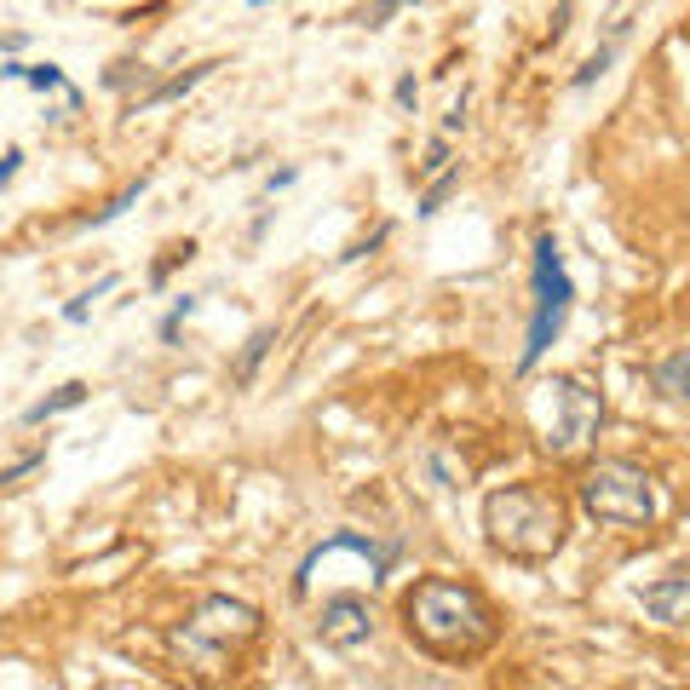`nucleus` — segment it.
Listing matches in <instances>:
<instances>
[{
    "label": "nucleus",
    "mask_w": 690,
    "mask_h": 690,
    "mask_svg": "<svg viewBox=\"0 0 690 690\" xmlns=\"http://www.w3.org/2000/svg\"><path fill=\"white\" fill-rule=\"evenodd\" d=\"M403 627L437 662H478L483 650L501 639V621L489 610V598L466 581H449V575L414 581L409 598H403Z\"/></svg>",
    "instance_id": "f257e3e1"
},
{
    "label": "nucleus",
    "mask_w": 690,
    "mask_h": 690,
    "mask_svg": "<svg viewBox=\"0 0 690 690\" xmlns=\"http://www.w3.org/2000/svg\"><path fill=\"white\" fill-rule=\"evenodd\" d=\"M483 535H489L495 552L518 558V564H547L552 552L564 547L570 518H564V501L552 489L506 483L495 495H483Z\"/></svg>",
    "instance_id": "f03ea898"
},
{
    "label": "nucleus",
    "mask_w": 690,
    "mask_h": 690,
    "mask_svg": "<svg viewBox=\"0 0 690 690\" xmlns=\"http://www.w3.org/2000/svg\"><path fill=\"white\" fill-rule=\"evenodd\" d=\"M581 506L610 529H650L656 524V489L627 460H593L581 472Z\"/></svg>",
    "instance_id": "7ed1b4c3"
},
{
    "label": "nucleus",
    "mask_w": 690,
    "mask_h": 690,
    "mask_svg": "<svg viewBox=\"0 0 690 690\" xmlns=\"http://www.w3.org/2000/svg\"><path fill=\"white\" fill-rule=\"evenodd\" d=\"M575 305V282L564 271V248H558V236H535V317H529V340L518 351V368H535L541 357L552 351V340L564 334V317H570Z\"/></svg>",
    "instance_id": "20e7f679"
},
{
    "label": "nucleus",
    "mask_w": 690,
    "mask_h": 690,
    "mask_svg": "<svg viewBox=\"0 0 690 690\" xmlns=\"http://www.w3.org/2000/svg\"><path fill=\"white\" fill-rule=\"evenodd\" d=\"M248 639H259V610L253 604H242V598L230 593H213L196 604V616L184 621L179 633V650H213V656H230V650H242Z\"/></svg>",
    "instance_id": "39448f33"
},
{
    "label": "nucleus",
    "mask_w": 690,
    "mask_h": 690,
    "mask_svg": "<svg viewBox=\"0 0 690 690\" xmlns=\"http://www.w3.org/2000/svg\"><path fill=\"white\" fill-rule=\"evenodd\" d=\"M547 403H552V420L541 426V449H552V455L581 449V443L598 432V420H604L598 391H587L575 374H552L547 380Z\"/></svg>",
    "instance_id": "423d86ee"
},
{
    "label": "nucleus",
    "mask_w": 690,
    "mask_h": 690,
    "mask_svg": "<svg viewBox=\"0 0 690 690\" xmlns=\"http://www.w3.org/2000/svg\"><path fill=\"white\" fill-rule=\"evenodd\" d=\"M317 639H322V650H340V656L363 650V644L374 639V610H368V598H357V593H334V598H322Z\"/></svg>",
    "instance_id": "0eeeda50"
},
{
    "label": "nucleus",
    "mask_w": 690,
    "mask_h": 690,
    "mask_svg": "<svg viewBox=\"0 0 690 690\" xmlns=\"http://www.w3.org/2000/svg\"><path fill=\"white\" fill-rule=\"evenodd\" d=\"M639 604L650 621H662V627H690V564L679 570L656 575L650 587H639Z\"/></svg>",
    "instance_id": "6e6552de"
},
{
    "label": "nucleus",
    "mask_w": 690,
    "mask_h": 690,
    "mask_svg": "<svg viewBox=\"0 0 690 690\" xmlns=\"http://www.w3.org/2000/svg\"><path fill=\"white\" fill-rule=\"evenodd\" d=\"M81 403H87V380H64L52 397H41V403L23 409V426H46L52 414H69V409H81Z\"/></svg>",
    "instance_id": "1a4fd4ad"
},
{
    "label": "nucleus",
    "mask_w": 690,
    "mask_h": 690,
    "mask_svg": "<svg viewBox=\"0 0 690 690\" xmlns=\"http://www.w3.org/2000/svg\"><path fill=\"white\" fill-rule=\"evenodd\" d=\"M213 69H219L213 58H207V64H190L184 75H173V81H161V87H150V92H144V98L133 104V115H138V110H156V104H173V98H184V92L196 87V81H207Z\"/></svg>",
    "instance_id": "9d476101"
},
{
    "label": "nucleus",
    "mask_w": 690,
    "mask_h": 690,
    "mask_svg": "<svg viewBox=\"0 0 690 690\" xmlns=\"http://www.w3.org/2000/svg\"><path fill=\"white\" fill-rule=\"evenodd\" d=\"M271 345H276V328H253V340L242 345V357L230 363V386H253V374H259V363H265Z\"/></svg>",
    "instance_id": "9b49d317"
},
{
    "label": "nucleus",
    "mask_w": 690,
    "mask_h": 690,
    "mask_svg": "<svg viewBox=\"0 0 690 690\" xmlns=\"http://www.w3.org/2000/svg\"><path fill=\"white\" fill-rule=\"evenodd\" d=\"M656 386H662L667 397H673V403H690V345L656 363Z\"/></svg>",
    "instance_id": "f8f14e48"
},
{
    "label": "nucleus",
    "mask_w": 690,
    "mask_h": 690,
    "mask_svg": "<svg viewBox=\"0 0 690 690\" xmlns=\"http://www.w3.org/2000/svg\"><path fill=\"white\" fill-rule=\"evenodd\" d=\"M621 35H627V23H610V41L598 46V52H593V58H587V64H581V69H575V75H570V87H593L598 75H604V69L616 64V52H621Z\"/></svg>",
    "instance_id": "ddd939ff"
},
{
    "label": "nucleus",
    "mask_w": 690,
    "mask_h": 690,
    "mask_svg": "<svg viewBox=\"0 0 690 690\" xmlns=\"http://www.w3.org/2000/svg\"><path fill=\"white\" fill-rule=\"evenodd\" d=\"M455 184H460V167L449 161L443 173H432V184H426V196H420V207H414V213H420V219H432L437 207L449 202V190H455Z\"/></svg>",
    "instance_id": "4468645a"
},
{
    "label": "nucleus",
    "mask_w": 690,
    "mask_h": 690,
    "mask_svg": "<svg viewBox=\"0 0 690 690\" xmlns=\"http://www.w3.org/2000/svg\"><path fill=\"white\" fill-rule=\"evenodd\" d=\"M115 282H121V276H98L87 294H75V299L64 305V322H87V317H92V299H104V294L115 288Z\"/></svg>",
    "instance_id": "2eb2a0df"
},
{
    "label": "nucleus",
    "mask_w": 690,
    "mask_h": 690,
    "mask_svg": "<svg viewBox=\"0 0 690 690\" xmlns=\"http://www.w3.org/2000/svg\"><path fill=\"white\" fill-rule=\"evenodd\" d=\"M403 6H420V0H368V6H363V12H357L351 23H363V29H380V23L397 18Z\"/></svg>",
    "instance_id": "dca6fc26"
},
{
    "label": "nucleus",
    "mask_w": 690,
    "mask_h": 690,
    "mask_svg": "<svg viewBox=\"0 0 690 690\" xmlns=\"http://www.w3.org/2000/svg\"><path fill=\"white\" fill-rule=\"evenodd\" d=\"M35 92H69V81H64V69L58 64H29V75H23Z\"/></svg>",
    "instance_id": "f3484780"
},
{
    "label": "nucleus",
    "mask_w": 690,
    "mask_h": 690,
    "mask_svg": "<svg viewBox=\"0 0 690 690\" xmlns=\"http://www.w3.org/2000/svg\"><path fill=\"white\" fill-rule=\"evenodd\" d=\"M144 190H150V179H138V184H127V190H121V196H115V202L104 207V213H92V225H110V219H121V213H127V207H133L138 196H144Z\"/></svg>",
    "instance_id": "a211bd4d"
},
{
    "label": "nucleus",
    "mask_w": 690,
    "mask_h": 690,
    "mask_svg": "<svg viewBox=\"0 0 690 690\" xmlns=\"http://www.w3.org/2000/svg\"><path fill=\"white\" fill-rule=\"evenodd\" d=\"M190 311H196V299H190V294H179V299H173V311L161 317V328H156V334H161L167 345H173V340H179V322L190 317Z\"/></svg>",
    "instance_id": "6ab92c4d"
},
{
    "label": "nucleus",
    "mask_w": 690,
    "mask_h": 690,
    "mask_svg": "<svg viewBox=\"0 0 690 690\" xmlns=\"http://www.w3.org/2000/svg\"><path fill=\"white\" fill-rule=\"evenodd\" d=\"M443 167H449V144H443V138H432V144H426V161H420V173L432 179V173H443Z\"/></svg>",
    "instance_id": "aec40b11"
},
{
    "label": "nucleus",
    "mask_w": 690,
    "mask_h": 690,
    "mask_svg": "<svg viewBox=\"0 0 690 690\" xmlns=\"http://www.w3.org/2000/svg\"><path fill=\"white\" fill-rule=\"evenodd\" d=\"M46 455H23V460H12V466H6V472H0V489H12V483L23 478V472H35V466H41Z\"/></svg>",
    "instance_id": "412c9836"
},
{
    "label": "nucleus",
    "mask_w": 690,
    "mask_h": 690,
    "mask_svg": "<svg viewBox=\"0 0 690 690\" xmlns=\"http://www.w3.org/2000/svg\"><path fill=\"white\" fill-rule=\"evenodd\" d=\"M18 167H23V150H18V144H12V150L0 156V190H6V184L18 179Z\"/></svg>",
    "instance_id": "4be33fe9"
},
{
    "label": "nucleus",
    "mask_w": 690,
    "mask_h": 690,
    "mask_svg": "<svg viewBox=\"0 0 690 690\" xmlns=\"http://www.w3.org/2000/svg\"><path fill=\"white\" fill-rule=\"evenodd\" d=\"M397 104H403V110L420 104V81H414V75H397Z\"/></svg>",
    "instance_id": "5701e85b"
},
{
    "label": "nucleus",
    "mask_w": 690,
    "mask_h": 690,
    "mask_svg": "<svg viewBox=\"0 0 690 690\" xmlns=\"http://www.w3.org/2000/svg\"><path fill=\"white\" fill-rule=\"evenodd\" d=\"M294 179H299V167H276L271 179H265V190H271V196H276V190H288V184H294Z\"/></svg>",
    "instance_id": "b1692460"
},
{
    "label": "nucleus",
    "mask_w": 690,
    "mask_h": 690,
    "mask_svg": "<svg viewBox=\"0 0 690 690\" xmlns=\"http://www.w3.org/2000/svg\"><path fill=\"white\" fill-rule=\"evenodd\" d=\"M460 127H466V98H460L455 110L443 115V133H460Z\"/></svg>",
    "instance_id": "393cba45"
},
{
    "label": "nucleus",
    "mask_w": 690,
    "mask_h": 690,
    "mask_svg": "<svg viewBox=\"0 0 690 690\" xmlns=\"http://www.w3.org/2000/svg\"><path fill=\"white\" fill-rule=\"evenodd\" d=\"M23 75H29V64H18V58H6V64H0V81H23Z\"/></svg>",
    "instance_id": "a878e982"
},
{
    "label": "nucleus",
    "mask_w": 690,
    "mask_h": 690,
    "mask_svg": "<svg viewBox=\"0 0 690 690\" xmlns=\"http://www.w3.org/2000/svg\"><path fill=\"white\" fill-rule=\"evenodd\" d=\"M23 46V35H0V52H18Z\"/></svg>",
    "instance_id": "bb28decb"
},
{
    "label": "nucleus",
    "mask_w": 690,
    "mask_h": 690,
    "mask_svg": "<svg viewBox=\"0 0 690 690\" xmlns=\"http://www.w3.org/2000/svg\"><path fill=\"white\" fill-rule=\"evenodd\" d=\"M253 6H276V0H253Z\"/></svg>",
    "instance_id": "cd10ccee"
}]
</instances>
